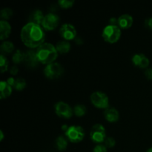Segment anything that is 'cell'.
<instances>
[{"mask_svg": "<svg viewBox=\"0 0 152 152\" xmlns=\"http://www.w3.org/2000/svg\"><path fill=\"white\" fill-rule=\"evenodd\" d=\"M55 112L62 118H70L74 114V111L68 103L62 101H59L55 104Z\"/></svg>", "mask_w": 152, "mask_h": 152, "instance_id": "obj_9", "label": "cell"}, {"mask_svg": "<svg viewBox=\"0 0 152 152\" xmlns=\"http://www.w3.org/2000/svg\"><path fill=\"white\" fill-rule=\"evenodd\" d=\"M0 49H1L2 54H4V53H10L14 50V45L10 41H4L1 44Z\"/></svg>", "mask_w": 152, "mask_h": 152, "instance_id": "obj_20", "label": "cell"}, {"mask_svg": "<svg viewBox=\"0 0 152 152\" xmlns=\"http://www.w3.org/2000/svg\"><path fill=\"white\" fill-rule=\"evenodd\" d=\"M132 60L134 65L140 68H146L150 63L148 58L143 53H136L132 56Z\"/></svg>", "mask_w": 152, "mask_h": 152, "instance_id": "obj_11", "label": "cell"}, {"mask_svg": "<svg viewBox=\"0 0 152 152\" xmlns=\"http://www.w3.org/2000/svg\"><path fill=\"white\" fill-rule=\"evenodd\" d=\"M133 17L129 14H123L118 18V26L120 28L128 29L133 25Z\"/></svg>", "mask_w": 152, "mask_h": 152, "instance_id": "obj_14", "label": "cell"}, {"mask_svg": "<svg viewBox=\"0 0 152 152\" xmlns=\"http://www.w3.org/2000/svg\"><path fill=\"white\" fill-rule=\"evenodd\" d=\"M90 137L92 141L96 143L101 144L104 142L106 139V132L104 126L99 123L93 126L90 132Z\"/></svg>", "mask_w": 152, "mask_h": 152, "instance_id": "obj_7", "label": "cell"}, {"mask_svg": "<svg viewBox=\"0 0 152 152\" xmlns=\"http://www.w3.org/2000/svg\"><path fill=\"white\" fill-rule=\"evenodd\" d=\"M25 53L22 52L21 50H16L12 56V60L15 64L21 63L25 60Z\"/></svg>", "mask_w": 152, "mask_h": 152, "instance_id": "obj_21", "label": "cell"}, {"mask_svg": "<svg viewBox=\"0 0 152 152\" xmlns=\"http://www.w3.org/2000/svg\"><path fill=\"white\" fill-rule=\"evenodd\" d=\"M12 15H13V10L10 7H4L0 11V16L1 18V20L7 21L11 17Z\"/></svg>", "mask_w": 152, "mask_h": 152, "instance_id": "obj_24", "label": "cell"}, {"mask_svg": "<svg viewBox=\"0 0 152 152\" xmlns=\"http://www.w3.org/2000/svg\"><path fill=\"white\" fill-rule=\"evenodd\" d=\"M74 3V0H59L58 4L62 8H69L73 6Z\"/></svg>", "mask_w": 152, "mask_h": 152, "instance_id": "obj_26", "label": "cell"}, {"mask_svg": "<svg viewBox=\"0 0 152 152\" xmlns=\"http://www.w3.org/2000/svg\"><path fill=\"white\" fill-rule=\"evenodd\" d=\"M65 135L71 142L77 143L83 140L85 137V132L81 126H71L65 132Z\"/></svg>", "mask_w": 152, "mask_h": 152, "instance_id": "obj_4", "label": "cell"}, {"mask_svg": "<svg viewBox=\"0 0 152 152\" xmlns=\"http://www.w3.org/2000/svg\"><path fill=\"white\" fill-rule=\"evenodd\" d=\"M93 152H108V151H107V148L105 147V145H102V144H97V145H95V147L94 148Z\"/></svg>", "mask_w": 152, "mask_h": 152, "instance_id": "obj_28", "label": "cell"}, {"mask_svg": "<svg viewBox=\"0 0 152 152\" xmlns=\"http://www.w3.org/2000/svg\"><path fill=\"white\" fill-rule=\"evenodd\" d=\"M0 98L4 99L7 98L12 93V86H10L7 81H1L0 83Z\"/></svg>", "mask_w": 152, "mask_h": 152, "instance_id": "obj_17", "label": "cell"}, {"mask_svg": "<svg viewBox=\"0 0 152 152\" xmlns=\"http://www.w3.org/2000/svg\"><path fill=\"white\" fill-rule=\"evenodd\" d=\"M104 145H105L106 148H113V147L116 145V141L115 140L113 137H106L105 140L104 141Z\"/></svg>", "mask_w": 152, "mask_h": 152, "instance_id": "obj_27", "label": "cell"}, {"mask_svg": "<svg viewBox=\"0 0 152 152\" xmlns=\"http://www.w3.org/2000/svg\"><path fill=\"white\" fill-rule=\"evenodd\" d=\"M55 146L59 151H65L68 146V140L63 136H59L55 140Z\"/></svg>", "mask_w": 152, "mask_h": 152, "instance_id": "obj_19", "label": "cell"}, {"mask_svg": "<svg viewBox=\"0 0 152 152\" xmlns=\"http://www.w3.org/2000/svg\"><path fill=\"white\" fill-rule=\"evenodd\" d=\"M145 75L147 79L152 80V68H148L145 71Z\"/></svg>", "mask_w": 152, "mask_h": 152, "instance_id": "obj_31", "label": "cell"}, {"mask_svg": "<svg viewBox=\"0 0 152 152\" xmlns=\"http://www.w3.org/2000/svg\"><path fill=\"white\" fill-rule=\"evenodd\" d=\"M56 49L57 50L58 53H61V54H65L67 53L71 49V43L67 40H62L56 43Z\"/></svg>", "mask_w": 152, "mask_h": 152, "instance_id": "obj_18", "label": "cell"}, {"mask_svg": "<svg viewBox=\"0 0 152 152\" xmlns=\"http://www.w3.org/2000/svg\"><path fill=\"white\" fill-rule=\"evenodd\" d=\"M64 72V69L62 65L58 62H52L48 64L44 68V74L48 78L57 79L62 75Z\"/></svg>", "mask_w": 152, "mask_h": 152, "instance_id": "obj_6", "label": "cell"}, {"mask_svg": "<svg viewBox=\"0 0 152 152\" xmlns=\"http://www.w3.org/2000/svg\"><path fill=\"white\" fill-rule=\"evenodd\" d=\"M26 87V81L22 77H18L15 79V83L13 88L17 91L23 90Z\"/></svg>", "mask_w": 152, "mask_h": 152, "instance_id": "obj_23", "label": "cell"}, {"mask_svg": "<svg viewBox=\"0 0 152 152\" xmlns=\"http://www.w3.org/2000/svg\"><path fill=\"white\" fill-rule=\"evenodd\" d=\"M21 39L27 47L38 48L44 43L45 34L41 25L28 22L21 30Z\"/></svg>", "mask_w": 152, "mask_h": 152, "instance_id": "obj_1", "label": "cell"}, {"mask_svg": "<svg viewBox=\"0 0 152 152\" xmlns=\"http://www.w3.org/2000/svg\"><path fill=\"white\" fill-rule=\"evenodd\" d=\"M109 25H118V18L112 17L109 20Z\"/></svg>", "mask_w": 152, "mask_h": 152, "instance_id": "obj_32", "label": "cell"}, {"mask_svg": "<svg viewBox=\"0 0 152 152\" xmlns=\"http://www.w3.org/2000/svg\"><path fill=\"white\" fill-rule=\"evenodd\" d=\"M9 71H10V74H12V75H16V74H17V73L19 72V68H18L17 65H13V66L10 67Z\"/></svg>", "mask_w": 152, "mask_h": 152, "instance_id": "obj_30", "label": "cell"}, {"mask_svg": "<svg viewBox=\"0 0 152 152\" xmlns=\"http://www.w3.org/2000/svg\"><path fill=\"white\" fill-rule=\"evenodd\" d=\"M144 25H145V27L147 29L152 30V17L147 18L145 20Z\"/></svg>", "mask_w": 152, "mask_h": 152, "instance_id": "obj_29", "label": "cell"}, {"mask_svg": "<svg viewBox=\"0 0 152 152\" xmlns=\"http://www.w3.org/2000/svg\"><path fill=\"white\" fill-rule=\"evenodd\" d=\"M104 116H105V120H108V122L114 123L117 122L120 117V114L119 111L114 107H108L104 111Z\"/></svg>", "mask_w": 152, "mask_h": 152, "instance_id": "obj_13", "label": "cell"}, {"mask_svg": "<svg viewBox=\"0 0 152 152\" xmlns=\"http://www.w3.org/2000/svg\"><path fill=\"white\" fill-rule=\"evenodd\" d=\"M59 17L55 13L50 12L45 15V17L42 22V27L46 31H52L59 25Z\"/></svg>", "mask_w": 152, "mask_h": 152, "instance_id": "obj_8", "label": "cell"}, {"mask_svg": "<svg viewBox=\"0 0 152 152\" xmlns=\"http://www.w3.org/2000/svg\"><path fill=\"white\" fill-rule=\"evenodd\" d=\"M146 152H152V147H151L150 148H148V149L147 150Z\"/></svg>", "mask_w": 152, "mask_h": 152, "instance_id": "obj_37", "label": "cell"}, {"mask_svg": "<svg viewBox=\"0 0 152 152\" xmlns=\"http://www.w3.org/2000/svg\"><path fill=\"white\" fill-rule=\"evenodd\" d=\"M73 111H74V114L76 116H77V117H83L87 112V108H86V107L84 105L79 104V105L74 106Z\"/></svg>", "mask_w": 152, "mask_h": 152, "instance_id": "obj_22", "label": "cell"}, {"mask_svg": "<svg viewBox=\"0 0 152 152\" xmlns=\"http://www.w3.org/2000/svg\"><path fill=\"white\" fill-rule=\"evenodd\" d=\"M59 34L65 40L74 39L77 37V31L75 27L70 23L63 24L59 28Z\"/></svg>", "mask_w": 152, "mask_h": 152, "instance_id": "obj_10", "label": "cell"}, {"mask_svg": "<svg viewBox=\"0 0 152 152\" xmlns=\"http://www.w3.org/2000/svg\"><path fill=\"white\" fill-rule=\"evenodd\" d=\"M7 83H8L10 86L13 87L15 83V78H13V77H9V78L7 80Z\"/></svg>", "mask_w": 152, "mask_h": 152, "instance_id": "obj_33", "label": "cell"}, {"mask_svg": "<svg viewBox=\"0 0 152 152\" xmlns=\"http://www.w3.org/2000/svg\"><path fill=\"white\" fill-rule=\"evenodd\" d=\"M0 67H1V73H4L8 68V60L7 57L2 53L0 55Z\"/></svg>", "mask_w": 152, "mask_h": 152, "instance_id": "obj_25", "label": "cell"}, {"mask_svg": "<svg viewBox=\"0 0 152 152\" xmlns=\"http://www.w3.org/2000/svg\"><path fill=\"white\" fill-rule=\"evenodd\" d=\"M37 55L39 62L48 64L54 62L58 56V52L53 45L48 42H44L37 49Z\"/></svg>", "mask_w": 152, "mask_h": 152, "instance_id": "obj_2", "label": "cell"}, {"mask_svg": "<svg viewBox=\"0 0 152 152\" xmlns=\"http://www.w3.org/2000/svg\"><path fill=\"white\" fill-rule=\"evenodd\" d=\"M24 62L26 64L27 66H28L29 68H35L36 66H37L39 62V61L38 57H37V52H35L34 50H28V51L25 53V60Z\"/></svg>", "mask_w": 152, "mask_h": 152, "instance_id": "obj_12", "label": "cell"}, {"mask_svg": "<svg viewBox=\"0 0 152 152\" xmlns=\"http://www.w3.org/2000/svg\"><path fill=\"white\" fill-rule=\"evenodd\" d=\"M11 32V27L9 22L5 20L0 21V39L4 40L7 39Z\"/></svg>", "mask_w": 152, "mask_h": 152, "instance_id": "obj_15", "label": "cell"}, {"mask_svg": "<svg viewBox=\"0 0 152 152\" xmlns=\"http://www.w3.org/2000/svg\"><path fill=\"white\" fill-rule=\"evenodd\" d=\"M68 127L66 126V125H63V126H62V130L65 131V132H66V131L68 130Z\"/></svg>", "mask_w": 152, "mask_h": 152, "instance_id": "obj_36", "label": "cell"}, {"mask_svg": "<svg viewBox=\"0 0 152 152\" xmlns=\"http://www.w3.org/2000/svg\"><path fill=\"white\" fill-rule=\"evenodd\" d=\"M44 17L45 16L42 10H36L34 11H33L31 13V15H30L29 22H32V23L41 25Z\"/></svg>", "mask_w": 152, "mask_h": 152, "instance_id": "obj_16", "label": "cell"}, {"mask_svg": "<svg viewBox=\"0 0 152 152\" xmlns=\"http://www.w3.org/2000/svg\"><path fill=\"white\" fill-rule=\"evenodd\" d=\"M91 101L95 107L98 108L106 109L108 108L109 99L108 96L102 91H94L91 95Z\"/></svg>", "mask_w": 152, "mask_h": 152, "instance_id": "obj_5", "label": "cell"}, {"mask_svg": "<svg viewBox=\"0 0 152 152\" xmlns=\"http://www.w3.org/2000/svg\"><path fill=\"white\" fill-rule=\"evenodd\" d=\"M102 36L104 40L107 42L115 43L120 39L121 30L118 25H108L104 28Z\"/></svg>", "mask_w": 152, "mask_h": 152, "instance_id": "obj_3", "label": "cell"}, {"mask_svg": "<svg viewBox=\"0 0 152 152\" xmlns=\"http://www.w3.org/2000/svg\"><path fill=\"white\" fill-rule=\"evenodd\" d=\"M75 41H76V43H77V44H82L83 42V40H82L80 37H77H77L75 38Z\"/></svg>", "mask_w": 152, "mask_h": 152, "instance_id": "obj_34", "label": "cell"}, {"mask_svg": "<svg viewBox=\"0 0 152 152\" xmlns=\"http://www.w3.org/2000/svg\"><path fill=\"white\" fill-rule=\"evenodd\" d=\"M3 138H4V133H3V131H0V140H2Z\"/></svg>", "mask_w": 152, "mask_h": 152, "instance_id": "obj_35", "label": "cell"}]
</instances>
